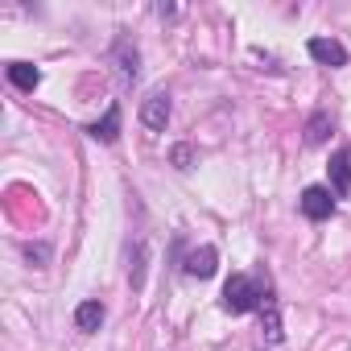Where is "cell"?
<instances>
[{"instance_id": "obj_1", "label": "cell", "mask_w": 351, "mask_h": 351, "mask_svg": "<svg viewBox=\"0 0 351 351\" xmlns=\"http://www.w3.org/2000/svg\"><path fill=\"white\" fill-rule=\"evenodd\" d=\"M269 298V285L261 277H248V273H232L228 285H223V310L228 314H248V310H261Z\"/></svg>"}, {"instance_id": "obj_2", "label": "cell", "mask_w": 351, "mask_h": 351, "mask_svg": "<svg viewBox=\"0 0 351 351\" xmlns=\"http://www.w3.org/2000/svg\"><path fill=\"white\" fill-rule=\"evenodd\" d=\"M298 207H302V215H306L310 223H322V219H330V211H335V195H330V186H306L302 199H298Z\"/></svg>"}, {"instance_id": "obj_3", "label": "cell", "mask_w": 351, "mask_h": 351, "mask_svg": "<svg viewBox=\"0 0 351 351\" xmlns=\"http://www.w3.org/2000/svg\"><path fill=\"white\" fill-rule=\"evenodd\" d=\"M108 58L120 66V79H124V83H136V75H141V54H136V46H132L128 34H120V38L112 42V54H108Z\"/></svg>"}, {"instance_id": "obj_4", "label": "cell", "mask_w": 351, "mask_h": 351, "mask_svg": "<svg viewBox=\"0 0 351 351\" xmlns=\"http://www.w3.org/2000/svg\"><path fill=\"white\" fill-rule=\"evenodd\" d=\"M169 95L165 91H153V95H145L141 99V124L149 128V132H165V124H169Z\"/></svg>"}, {"instance_id": "obj_5", "label": "cell", "mask_w": 351, "mask_h": 351, "mask_svg": "<svg viewBox=\"0 0 351 351\" xmlns=\"http://www.w3.org/2000/svg\"><path fill=\"white\" fill-rule=\"evenodd\" d=\"M326 169H330V195H335V199H347V195H351V145L335 149Z\"/></svg>"}, {"instance_id": "obj_6", "label": "cell", "mask_w": 351, "mask_h": 351, "mask_svg": "<svg viewBox=\"0 0 351 351\" xmlns=\"http://www.w3.org/2000/svg\"><path fill=\"white\" fill-rule=\"evenodd\" d=\"M306 50H310V58L322 62V66H347V46L335 42V38H310Z\"/></svg>"}, {"instance_id": "obj_7", "label": "cell", "mask_w": 351, "mask_h": 351, "mask_svg": "<svg viewBox=\"0 0 351 351\" xmlns=\"http://www.w3.org/2000/svg\"><path fill=\"white\" fill-rule=\"evenodd\" d=\"M186 277H215V269H219V252L211 248V244H203V248H195V252H186Z\"/></svg>"}, {"instance_id": "obj_8", "label": "cell", "mask_w": 351, "mask_h": 351, "mask_svg": "<svg viewBox=\"0 0 351 351\" xmlns=\"http://www.w3.org/2000/svg\"><path fill=\"white\" fill-rule=\"evenodd\" d=\"M145 269H149V244H145V236H136V244L128 248V285L136 293L145 289Z\"/></svg>"}, {"instance_id": "obj_9", "label": "cell", "mask_w": 351, "mask_h": 351, "mask_svg": "<svg viewBox=\"0 0 351 351\" xmlns=\"http://www.w3.org/2000/svg\"><path fill=\"white\" fill-rule=\"evenodd\" d=\"M261 330H265L269 343H281V339H285V330H281V306H277L273 289H269V298H265V306H261Z\"/></svg>"}, {"instance_id": "obj_10", "label": "cell", "mask_w": 351, "mask_h": 351, "mask_svg": "<svg viewBox=\"0 0 351 351\" xmlns=\"http://www.w3.org/2000/svg\"><path fill=\"white\" fill-rule=\"evenodd\" d=\"M87 136H95V141L112 145V141L120 136V104H112V108L104 112V120H95V124L87 128Z\"/></svg>"}, {"instance_id": "obj_11", "label": "cell", "mask_w": 351, "mask_h": 351, "mask_svg": "<svg viewBox=\"0 0 351 351\" xmlns=\"http://www.w3.org/2000/svg\"><path fill=\"white\" fill-rule=\"evenodd\" d=\"M9 83H13L17 91H38L42 71H38L34 62H9Z\"/></svg>"}, {"instance_id": "obj_12", "label": "cell", "mask_w": 351, "mask_h": 351, "mask_svg": "<svg viewBox=\"0 0 351 351\" xmlns=\"http://www.w3.org/2000/svg\"><path fill=\"white\" fill-rule=\"evenodd\" d=\"M104 318H108L104 302H79V306H75V326H79V330H99Z\"/></svg>"}, {"instance_id": "obj_13", "label": "cell", "mask_w": 351, "mask_h": 351, "mask_svg": "<svg viewBox=\"0 0 351 351\" xmlns=\"http://www.w3.org/2000/svg\"><path fill=\"white\" fill-rule=\"evenodd\" d=\"M326 136H330V116L326 112H314L306 120V145H322Z\"/></svg>"}, {"instance_id": "obj_14", "label": "cell", "mask_w": 351, "mask_h": 351, "mask_svg": "<svg viewBox=\"0 0 351 351\" xmlns=\"http://www.w3.org/2000/svg\"><path fill=\"white\" fill-rule=\"evenodd\" d=\"M21 252H25V261H29L34 269H46V265H50V244H25Z\"/></svg>"}, {"instance_id": "obj_15", "label": "cell", "mask_w": 351, "mask_h": 351, "mask_svg": "<svg viewBox=\"0 0 351 351\" xmlns=\"http://www.w3.org/2000/svg\"><path fill=\"white\" fill-rule=\"evenodd\" d=\"M169 157H173V165H178V169H191L195 149H191V145H173V153H169Z\"/></svg>"}]
</instances>
